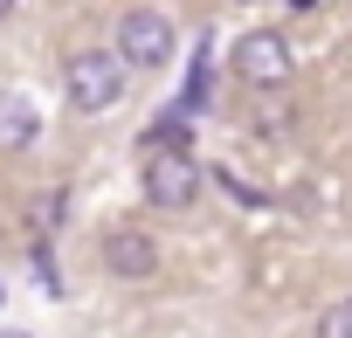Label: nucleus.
<instances>
[{
    "label": "nucleus",
    "mask_w": 352,
    "mask_h": 338,
    "mask_svg": "<svg viewBox=\"0 0 352 338\" xmlns=\"http://www.w3.org/2000/svg\"><path fill=\"white\" fill-rule=\"evenodd\" d=\"M138 194L159 214H187L201 201V166L194 152H138Z\"/></svg>",
    "instance_id": "nucleus-2"
},
{
    "label": "nucleus",
    "mask_w": 352,
    "mask_h": 338,
    "mask_svg": "<svg viewBox=\"0 0 352 338\" xmlns=\"http://www.w3.org/2000/svg\"><path fill=\"white\" fill-rule=\"evenodd\" d=\"M124 83H131V69H124L111 49H76V56L63 63V90H69V104H76L83 117L118 111V104H124Z\"/></svg>",
    "instance_id": "nucleus-1"
},
{
    "label": "nucleus",
    "mask_w": 352,
    "mask_h": 338,
    "mask_svg": "<svg viewBox=\"0 0 352 338\" xmlns=\"http://www.w3.org/2000/svg\"><path fill=\"white\" fill-rule=\"evenodd\" d=\"M104 269L124 276V283H145V276L159 269V242H152L145 228L118 221V228H104Z\"/></svg>",
    "instance_id": "nucleus-5"
},
{
    "label": "nucleus",
    "mask_w": 352,
    "mask_h": 338,
    "mask_svg": "<svg viewBox=\"0 0 352 338\" xmlns=\"http://www.w3.org/2000/svg\"><path fill=\"white\" fill-rule=\"evenodd\" d=\"M187 138H194L187 111H166V117H152V124L138 131V152H187Z\"/></svg>",
    "instance_id": "nucleus-7"
},
{
    "label": "nucleus",
    "mask_w": 352,
    "mask_h": 338,
    "mask_svg": "<svg viewBox=\"0 0 352 338\" xmlns=\"http://www.w3.org/2000/svg\"><path fill=\"white\" fill-rule=\"evenodd\" d=\"M42 138V111L28 90H0V152H28Z\"/></svg>",
    "instance_id": "nucleus-6"
},
{
    "label": "nucleus",
    "mask_w": 352,
    "mask_h": 338,
    "mask_svg": "<svg viewBox=\"0 0 352 338\" xmlns=\"http://www.w3.org/2000/svg\"><path fill=\"white\" fill-rule=\"evenodd\" d=\"M0 338H35V331H0Z\"/></svg>",
    "instance_id": "nucleus-10"
},
{
    "label": "nucleus",
    "mask_w": 352,
    "mask_h": 338,
    "mask_svg": "<svg viewBox=\"0 0 352 338\" xmlns=\"http://www.w3.org/2000/svg\"><path fill=\"white\" fill-rule=\"evenodd\" d=\"M14 8H21V0H0V21H8V14H14Z\"/></svg>",
    "instance_id": "nucleus-9"
},
{
    "label": "nucleus",
    "mask_w": 352,
    "mask_h": 338,
    "mask_svg": "<svg viewBox=\"0 0 352 338\" xmlns=\"http://www.w3.org/2000/svg\"><path fill=\"white\" fill-rule=\"evenodd\" d=\"M0 304H8V283H0Z\"/></svg>",
    "instance_id": "nucleus-11"
},
{
    "label": "nucleus",
    "mask_w": 352,
    "mask_h": 338,
    "mask_svg": "<svg viewBox=\"0 0 352 338\" xmlns=\"http://www.w3.org/2000/svg\"><path fill=\"white\" fill-rule=\"evenodd\" d=\"M228 69H235L242 90H283L290 69H297V56H290V42H283L276 28H249V35L228 49Z\"/></svg>",
    "instance_id": "nucleus-4"
},
{
    "label": "nucleus",
    "mask_w": 352,
    "mask_h": 338,
    "mask_svg": "<svg viewBox=\"0 0 352 338\" xmlns=\"http://www.w3.org/2000/svg\"><path fill=\"white\" fill-rule=\"evenodd\" d=\"M311 338H352V297H338L331 311H318V324H311Z\"/></svg>",
    "instance_id": "nucleus-8"
},
{
    "label": "nucleus",
    "mask_w": 352,
    "mask_h": 338,
    "mask_svg": "<svg viewBox=\"0 0 352 338\" xmlns=\"http://www.w3.org/2000/svg\"><path fill=\"white\" fill-rule=\"evenodd\" d=\"M173 49H180V35H173V14H159V8H124L118 14V42H111V56L124 63V69H166L173 63Z\"/></svg>",
    "instance_id": "nucleus-3"
}]
</instances>
